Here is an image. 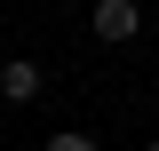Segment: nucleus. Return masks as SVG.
I'll return each instance as SVG.
<instances>
[{
	"instance_id": "nucleus-1",
	"label": "nucleus",
	"mask_w": 159,
	"mask_h": 151,
	"mask_svg": "<svg viewBox=\"0 0 159 151\" xmlns=\"http://www.w3.org/2000/svg\"><path fill=\"white\" fill-rule=\"evenodd\" d=\"M88 24H96V40H135L143 8H135V0H96V16H88Z\"/></svg>"
},
{
	"instance_id": "nucleus-2",
	"label": "nucleus",
	"mask_w": 159,
	"mask_h": 151,
	"mask_svg": "<svg viewBox=\"0 0 159 151\" xmlns=\"http://www.w3.org/2000/svg\"><path fill=\"white\" fill-rule=\"evenodd\" d=\"M0 95H8V103H32V95H40V64L8 56V64H0Z\"/></svg>"
},
{
	"instance_id": "nucleus-3",
	"label": "nucleus",
	"mask_w": 159,
	"mask_h": 151,
	"mask_svg": "<svg viewBox=\"0 0 159 151\" xmlns=\"http://www.w3.org/2000/svg\"><path fill=\"white\" fill-rule=\"evenodd\" d=\"M48 151H96V143H88V135H72V127H64V135H48Z\"/></svg>"
},
{
	"instance_id": "nucleus-4",
	"label": "nucleus",
	"mask_w": 159,
	"mask_h": 151,
	"mask_svg": "<svg viewBox=\"0 0 159 151\" xmlns=\"http://www.w3.org/2000/svg\"><path fill=\"white\" fill-rule=\"evenodd\" d=\"M143 151H159V143H143Z\"/></svg>"
}]
</instances>
